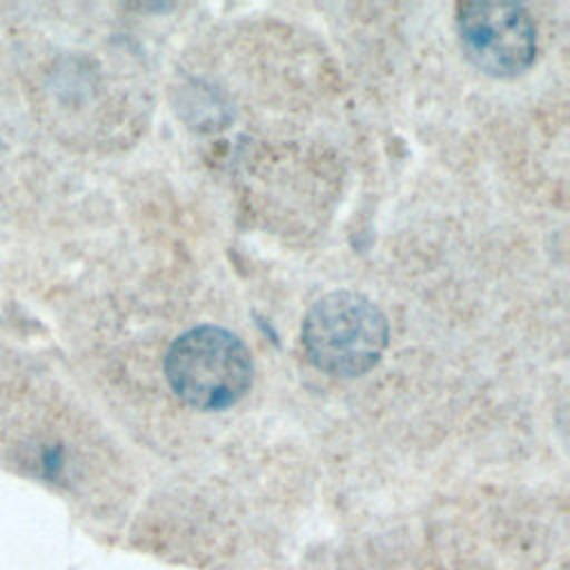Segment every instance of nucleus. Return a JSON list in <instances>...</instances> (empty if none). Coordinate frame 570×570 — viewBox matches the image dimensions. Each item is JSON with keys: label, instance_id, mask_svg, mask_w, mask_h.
<instances>
[{"label": "nucleus", "instance_id": "nucleus-3", "mask_svg": "<svg viewBox=\"0 0 570 570\" xmlns=\"http://www.w3.org/2000/svg\"><path fill=\"white\" fill-rule=\"evenodd\" d=\"M456 29L468 58L490 76H519L537 56V27L519 2H463L456 11Z\"/></svg>", "mask_w": 570, "mask_h": 570}, {"label": "nucleus", "instance_id": "nucleus-2", "mask_svg": "<svg viewBox=\"0 0 570 570\" xmlns=\"http://www.w3.org/2000/svg\"><path fill=\"white\" fill-rule=\"evenodd\" d=\"M390 338L385 314L365 294L336 289L305 314L301 341L309 363L332 376H361L383 356Z\"/></svg>", "mask_w": 570, "mask_h": 570}, {"label": "nucleus", "instance_id": "nucleus-1", "mask_svg": "<svg viewBox=\"0 0 570 570\" xmlns=\"http://www.w3.org/2000/svg\"><path fill=\"white\" fill-rule=\"evenodd\" d=\"M165 376L185 405L200 412H220L249 392L254 363L247 345L234 332L218 325H198L169 345Z\"/></svg>", "mask_w": 570, "mask_h": 570}]
</instances>
